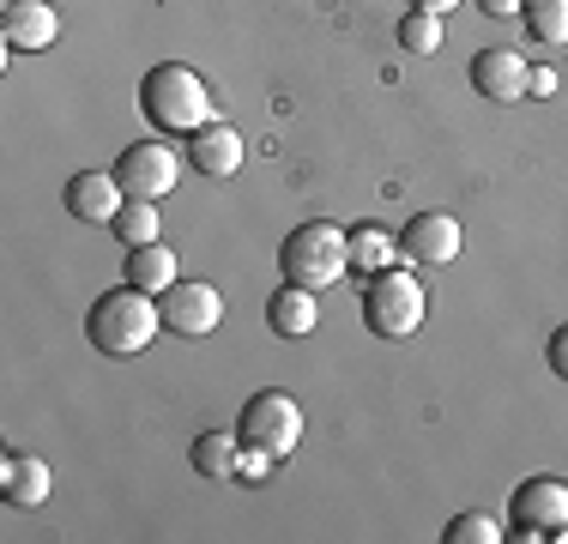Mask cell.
<instances>
[{"mask_svg": "<svg viewBox=\"0 0 568 544\" xmlns=\"http://www.w3.org/2000/svg\"><path fill=\"white\" fill-rule=\"evenodd\" d=\"M158 333H164L158 296L140 291V284H128V279H121L115 291L91 296V309H85V339L103 351V357H140Z\"/></svg>", "mask_w": 568, "mask_h": 544, "instance_id": "cell-1", "label": "cell"}, {"mask_svg": "<svg viewBox=\"0 0 568 544\" xmlns=\"http://www.w3.org/2000/svg\"><path fill=\"white\" fill-rule=\"evenodd\" d=\"M140 109L158 133H182V140L194 128H206V121H219L212 115V85L182 61H158L152 73L140 79Z\"/></svg>", "mask_w": 568, "mask_h": 544, "instance_id": "cell-2", "label": "cell"}, {"mask_svg": "<svg viewBox=\"0 0 568 544\" xmlns=\"http://www.w3.org/2000/svg\"><path fill=\"white\" fill-rule=\"evenodd\" d=\"M345 272H351V236L339 224H327V218H308V224H296L278 242V279L284 284H303V291L321 296Z\"/></svg>", "mask_w": 568, "mask_h": 544, "instance_id": "cell-3", "label": "cell"}, {"mask_svg": "<svg viewBox=\"0 0 568 544\" xmlns=\"http://www.w3.org/2000/svg\"><path fill=\"white\" fill-rule=\"evenodd\" d=\"M429 315V291L417 272L405 266H387V272H369L363 284V321H369L375 339H412Z\"/></svg>", "mask_w": 568, "mask_h": 544, "instance_id": "cell-4", "label": "cell"}, {"mask_svg": "<svg viewBox=\"0 0 568 544\" xmlns=\"http://www.w3.org/2000/svg\"><path fill=\"white\" fill-rule=\"evenodd\" d=\"M236 442L248 447V454H266L273 466H278V460H291L296 442H303V405H296L284 387L248 393L242 412H236Z\"/></svg>", "mask_w": 568, "mask_h": 544, "instance_id": "cell-5", "label": "cell"}, {"mask_svg": "<svg viewBox=\"0 0 568 544\" xmlns=\"http://www.w3.org/2000/svg\"><path fill=\"white\" fill-rule=\"evenodd\" d=\"M110 170H115V182L128 200H164V194H175V182H182V152L164 140H133L115 152Z\"/></svg>", "mask_w": 568, "mask_h": 544, "instance_id": "cell-6", "label": "cell"}, {"mask_svg": "<svg viewBox=\"0 0 568 544\" xmlns=\"http://www.w3.org/2000/svg\"><path fill=\"white\" fill-rule=\"evenodd\" d=\"M158 309H164V326L175 339H206L212 326L224 321V291L206 279H182L158 296Z\"/></svg>", "mask_w": 568, "mask_h": 544, "instance_id": "cell-7", "label": "cell"}, {"mask_svg": "<svg viewBox=\"0 0 568 544\" xmlns=\"http://www.w3.org/2000/svg\"><path fill=\"white\" fill-rule=\"evenodd\" d=\"M514 533L520 538H568V484L526 478L514 490Z\"/></svg>", "mask_w": 568, "mask_h": 544, "instance_id": "cell-8", "label": "cell"}, {"mask_svg": "<svg viewBox=\"0 0 568 544\" xmlns=\"http://www.w3.org/2000/svg\"><path fill=\"white\" fill-rule=\"evenodd\" d=\"M526 79H532V61L520 49H478L471 54V91L490 103H520Z\"/></svg>", "mask_w": 568, "mask_h": 544, "instance_id": "cell-9", "label": "cell"}, {"mask_svg": "<svg viewBox=\"0 0 568 544\" xmlns=\"http://www.w3.org/2000/svg\"><path fill=\"white\" fill-rule=\"evenodd\" d=\"M459 218L454 212H417L412 224L399 230V254L405 261H417V266H448L454 254H459Z\"/></svg>", "mask_w": 568, "mask_h": 544, "instance_id": "cell-10", "label": "cell"}, {"mask_svg": "<svg viewBox=\"0 0 568 544\" xmlns=\"http://www.w3.org/2000/svg\"><path fill=\"white\" fill-rule=\"evenodd\" d=\"M61 37V12L49 0H7V19H0V43L7 54H37Z\"/></svg>", "mask_w": 568, "mask_h": 544, "instance_id": "cell-11", "label": "cell"}, {"mask_svg": "<svg viewBox=\"0 0 568 544\" xmlns=\"http://www.w3.org/2000/svg\"><path fill=\"white\" fill-rule=\"evenodd\" d=\"M187 170L212 175V182H224V175L242 170V133L230 128V121H206V128L187 133Z\"/></svg>", "mask_w": 568, "mask_h": 544, "instance_id": "cell-12", "label": "cell"}, {"mask_svg": "<svg viewBox=\"0 0 568 544\" xmlns=\"http://www.w3.org/2000/svg\"><path fill=\"white\" fill-rule=\"evenodd\" d=\"M121 182H115V170H79V175H67V212L79 218V224H110V218L121 212Z\"/></svg>", "mask_w": 568, "mask_h": 544, "instance_id": "cell-13", "label": "cell"}, {"mask_svg": "<svg viewBox=\"0 0 568 544\" xmlns=\"http://www.w3.org/2000/svg\"><path fill=\"white\" fill-rule=\"evenodd\" d=\"M321 321V296L303 291V284H278L273 296H266V326H273L278 339H308Z\"/></svg>", "mask_w": 568, "mask_h": 544, "instance_id": "cell-14", "label": "cell"}, {"mask_svg": "<svg viewBox=\"0 0 568 544\" xmlns=\"http://www.w3.org/2000/svg\"><path fill=\"white\" fill-rule=\"evenodd\" d=\"M187 460H194L200 478H212V484H236V472H242V442H236L230 430H200V435H194V447H187Z\"/></svg>", "mask_w": 568, "mask_h": 544, "instance_id": "cell-15", "label": "cell"}, {"mask_svg": "<svg viewBox=\"0 0 568 544\" xmlns=\"http://www.w3.org/2000/svg\"><path fill=\"white\" fill-rule=\"evenodd\" d=\"M128 284L164 296L170 284H182V261H175L170 242H145V249H128Z\"/></svg>", "mask_w": 568, "mask_h": 544, "instance_id": "cell-16", "label": "cell"}, {"mask_svg": "<svg viewBox=\"0 0 568 544\" xmlns=\"http://www.w3.org/2000/svg\"><path fill=\"white\" fill-rule=\"evenodd\" d=\"M0 496H7L12 508H37V502H49V466L43 460H24V454H7L0 460Z\"/></svg>", "mask_w": 568, "mask_h": 544, "instance_id": "cell-17", "label": "cell"}, {"mask_svg": "<svg viewBox=\"0 0 568 544\" xmlns=\"http://www.w3.org/2000/svg\"><path fill=\"white\" fill-rule=\"evenodd\" d=\"M345 236H351V266H357L363 279L399 266V236H387L382 224H357V230H345Z\"/></svg>", "mask_w": 568, "mask_h": 544, "instance_id": "cell-18", "label": "cell"}, {"mask_svg": "<svg viewBox=\"0 0 568 544\" xmlns=\"http://www.w3.org/2000/svg\"><path fill=\"white\" fill-rule=\"evenodd\" d=\"M520 24L538 49H568V0H526Z\"/></svg>", "mask_w": 568, "mask_h": 544, "instance_id": "cell-19", "label": "cell"}, {"mask_svg": "<svg viewBox=\"0 0 568 544\" xmlns=\"http://www.w3.org/2000/svg\"><path fill=\"white\" fill-rule=\"evenodd\" d=\"M115 242H128V249H145V242L164 236V224H158V200H121V212L110 218Z\"/></svg>", "mask_w": 568, "mask_h": 544, "instance_id": "cell-20", "label": "cell"}, {"mask_svg": "<svg viewBox=\"0 0 568 544\" xmlns=\"http://www.w3.org/2000/svg\"><path fill=\"white\" fill-rule=\"evenodd\" d=\"M394 37H399L405 54H436V49H442V19H436V12H417V7H412V12L399 19Z\"/></svg>", "mask_w": 568, "mask_h": 544, "instance_id": "cell-21", "label": "cell"}, {"mask_svg": "<svg viewBox=\"0 0 568 544\" xmlns=\"http://www.w3.org/2000/svg\"><path fill=\"white\" fill-rule=\"evenodd\" d=\"M503 521L496 514H454L448 533H442V544H503Z\"/></svg>", "mask_w": 568, "mask_h": 544, "instance_id": "cell-22", "label": "cell"}, {"mask_svg": "<svg viewBox=\"0 0 568 544\" xmlns=\"http://www.w3.org/2000/svg\"><path fill=\"white\" fill-rule=\"evenodd\" d=\"M526 98H557V67H532V79H526Z\"/></svg>", "mask_w": 568, "mask_h": 544, "instance_id": "cell-23", "label": "cell"}, {"mask_svg": "<svg viewBox=\"0 0 568 544\" xmlns=\"http://www.w3.org/2000/svg\"><path fill=\"white\" fill-rule=\"evenodd\" d=\"M550 370L568 381V326H557V333H550Z\"/></svg>", "mask_w": 568, "mask_h": 544, "instance_id": "cell-24", "label": "cell"}, {"mask_svg": "<svg viewBox=\"0 0 568 544\" xmlns=\"http://www.w3.org/2000/svg\"><path fill=\"white\" fill-rule=\"evenodd\" d=\"M526 0H478V12H490V19H520Z\"/></svg>", "mask_w": 568, "mask_h": 544, "instance_id": "cell-25", "label": "cell"}, {"mask_svg": "<svg viewBox=\"0 0 568 544\" xmlns=\"http://www.w3.org/2000/svg\"><path fill=\"white\" fill-rule=\"evenodd\" d=\"M412 7H417V12H436V19H442V12H454L459 0H412Z\"/></svg>", "mask_w": 568, "mask_h": 544, "instance_id": "cell-26", "label": "cell"}]
</instances>
